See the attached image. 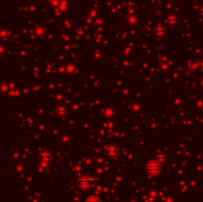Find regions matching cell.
I'll return each instance as SVG.
<instances>
[{
	"label": "cell",
	"instance_id": "cell-1",
	"mask_svg": "<svg viewBox=\"0 0 203 202\" xmlns=\"http://www.w3.org/2000/svg\"><path fill=\"white\" fill-rule=\"evenodd\" d=\"M150 169H149V171H150V173H159V170H160V169H159V166L158 165H155V163H150Z\"/></svg>",
	"mask_w": 203,
	"mask_h": 202
},
{
	"label": "cell",
	"instance_id": "cell-2",
	"mask_svg": "<svg viewBox=\"0 0 203 202\" xmlns=\"http://www.w3.org/2000/svg\"><path fill=\"white\" fill-rule=\"evenodd\" d=\"M86 202H100V201H99V199H97V198H95V197H90V198H88V199L86 200Z\"/></svg>",
	"mask_w": 203,
	"mask_h": 202
}]
</instances>
